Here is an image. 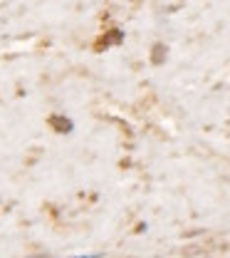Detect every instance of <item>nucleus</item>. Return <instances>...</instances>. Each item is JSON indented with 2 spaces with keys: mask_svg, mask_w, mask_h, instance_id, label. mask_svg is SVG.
Returning a JSON list of instances; mask_svg holds the SVG:
<instances>
[{
  "mask_svg": "<svg viewBox=\"0 0 230 258\" xmlns=\"http://www.w3.org/2000/svg\"><path fill=\"white\" fill-rule=\"evenodd\" d=\"M72 258H99V256H72Z\"/></svg>",
  "mask_w": 230,
  "mask_h": 258,
  "instance_id": "nucleus-1",
  "label": "nucleus"
}]
</instances>
